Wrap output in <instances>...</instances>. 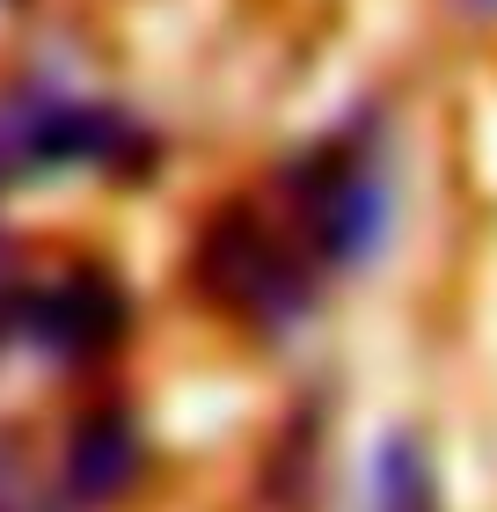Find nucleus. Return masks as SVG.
I'll list each match as a JSON object with an SVG mask.
<instances>
[{
  "label": "nucleus",
  "mask_w": 497,
  "mask_h": 512,
  "mask_svg": "<svg viewBox=\"0 0 497 512\" xmlns=\"http://www.w3.org/2000/svg\"><path fill=\"white\" fill-rule=\"evenodd\" d=\"M81 491H117V483L132 476V439H125V425H96L81 439Z\"/></svg>",
  "instance_id": "f03ea898"
},
{
  "label": "nucleus",
  "mask_w": 497,
  "mask_h": 512,
  "mask_svg": "<svg viewBox=\"0 0 497 512\" xmlns=\"http://www.w3.org/2000/svg\"><path fill=\"white\" fill-rule=\"evenodd\" d=\"M373 512H439V505H432V476H424L417 447H388V454H381V498H373Z\"/></svg>",
  "instance_id": "f257e3e1"
}]
</instances>
